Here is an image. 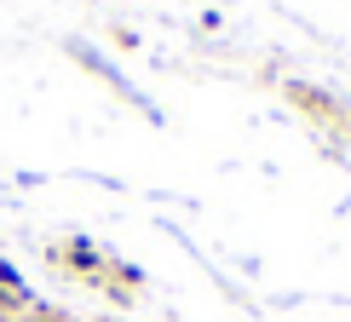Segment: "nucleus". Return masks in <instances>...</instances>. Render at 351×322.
Segmentation results:
<instances>
[{"label":"nucleus","mask_w":351,"mask_h":322,"mask_svg":"<svg viewBox=\"0 0 351 322\" xmlns=\"http://www.w3.org/2000/svg\"><path fill=\"white\" fill-rule=\"evenodd\" d=\"M288 98H294V104H311V115H328V110H334L328 98L317 92V86H305V81H294V86H288Z\"/></svg>","instance_id":"nucleus-1"},{"label":"nucleus","mask_w":351,"mask_h":322,"mask_svg":"<svg viewBox=\"0 0 351 322\" xmlns=\"http://www.w3.org/2000/svg\"><path fill=\"white\" fill-rule=\"evenodd\" d=\"M0 282H6V288H23V276H18V271H12V265H6V259H0Z\"/></svg>","instance_id":"nucleus-2"}]
</instances>
